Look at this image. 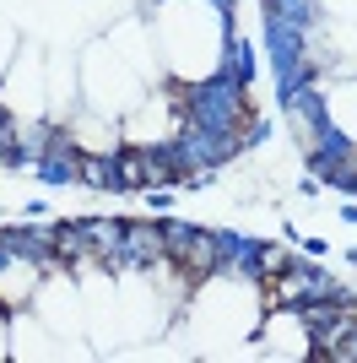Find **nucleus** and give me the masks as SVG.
Masks as SVG:
<instances>
[{"instance_id": "39448f33", "label": "nucleus", "mask_w": 357, "mask_h": 363, "mask_svg": "<svg viewBox=\"0 0 357 363\" xmlns=\"http://www.w3.org/2000/svg\"><path fill=\"white\" fill-rule=\"evenodd\" d=\"M287 272H293V255H287L282 244H266V250H260V277H266V282H282Z\"/></svg>"}, {"instance_id": "f257e3e1", "label": "nucleus", "mask_w": 357, "mask_h": 363, "mask_svg": "<svg viewBox=\"0 0 357 363\" xmlns=\"http://www.w3.org/2000/svg\"><path fill=\"white\" fill-rule=\"evenodd\" d=\"M168 260H174L184 282H200V277L217 272V260H222V244L211 239V233H195V228H168Z\"/></svg>"}, {"instance_id": "0eeeda50", "label": "nucleus", "mask_w": 357, "mask_h": 363, "mask_svg": "<svg viewBox=\"0 0 357 363\" xmlns=\"http://www.w3.org/2000/svg\"><path fill=\"white\" fill-rule=\"evenodd\" d=\"M168 98H174V104H184V108H190V104H195V87H190V82H174V87H168Z\"/></svg>"}, {"instance_id": "423d86ee", "label": "nucleus", "mask_w": 357, "mask_h": 363, "mask_svg": "<svg viewBox=\"0 0 357 363\" xmlns=\"http://www.w3.org/2000/svg\"><path fill=\"white\" fill-rule=\"evenodd\" d=\"M249 136H254V108H249V104H238V108H233V120H227V147H244Z\"/></svg>"}, {"instance_id": "20e7f679", "label": "nucleus", "mask_w": 357, "mask_h": 363, "mask_svg": "<svg viewBox=\"0 0 357 363\" xmlns=\"http://www.w3.org/2000/svg\"><path fill=\"white\" fill-rule=\"evenodd\" d=\"M352 315L341 298H330V303H303V325H314V331H330V325H341V320Z\"/></svg>"}, {"instance_id": "f03ea898", "label": "nucleus", "mask_w": 357, "mask_h": 363, "mask_svg": "<svg viewBox=\"0 0 357 363\" xmlns=\"http://www.w3.org/2000/svg\"><path fill=\"white\" fill-rule=\"evenodd\" d=\"M125 255H135V260H168V228L163 223H130V228H125Z\"/></svg>"}, {"instance_id": "6e6552de", "label": "nucleus", "mask_w": 357, "mask_h": 363, "mask_svg": "<svg viewBox=\"0 0 357 363\" xmlns=\"http://www.w3.org/2000/svg\"><path fill=\"white\" fill-rule=\"evenodd\" d=\"M341 174L357 184V147H352V152H341Z\"/></svg>"}, {"instance_id": "7ed1b4c3", "label": "nucleus", "mask_w": 357, "mask_h": 363, "mask_svg": "<svg viewBox=\"0 0 357 363\" xmlns=\"http://www.w3.org/2000/svg\"><path fill=\"white\" fill-rule=\"evenodd\" d=\"M49 255H60V260H81V255H92L87 228H55V233H49Z\"/></svg>"}]
</instances>
